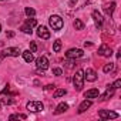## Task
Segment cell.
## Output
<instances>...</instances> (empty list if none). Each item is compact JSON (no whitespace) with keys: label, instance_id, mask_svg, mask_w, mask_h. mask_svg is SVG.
Instances as JSON below:
<instances>
[{"label":"cell","instance_id":"1","mask_svg":"<svg viewBox=\"0 0 121 121\" xmlns=\"http://www.w3.org/2000/svg\"><path fill=\"white\" fill-rule=\"evenodd\" d=\"M73 84H74V88L77 91H81L83 90V86H84V70H77L74 77H73Z\"/></svg>","mask_w":121,"mask_h":121},{"label":"cell","instance_id":"2","mask_svg":"<svg viewBox=\"0 0 121 121\" xmlns=\"http://www.w3.org/2000/svg\"><path fill=\"white\" fill-rule=\"evenodd\" d=\"M48 23H50V27H51L54 31L61 30V29H63V26H64V22H63V19L60 17V16H57V14H53V16H50V19H48Z\"/></svg>","mask_w":121,"mask_h":121},{"label":"cell","instance_id":"3","mask_svg":"<svg viewBox=\"0 0 121 121\" xmlns=\"http://www.w3.org/2000/svg\"><path fill=\"white\" fill-rule=\"evenodd\" d=\"M26 107L30 112H40V111L44 110V105H43L41 101H29Z\"/></svg>","mask_w":121,"mask_h":121},{"label":"cell","instance_id":"4","mask_svg":"<svg viewBox=\"0 0 121 121\" xmlns=\"http://www.w3.org/2000/svg\"><path fill=\"white\" fill-rule=\"evenodd\" d=\"M98 117H100L101 120H115V118H118L120 115H118V112H115V111L100 110V111H98Z\"/></svg>","mask_w":121,"mask_h":121},{"label":"cell","instance_id":"5","mask_svg":"<svg viewBox=\"0 0 121 121\" xmlns=\"http://www.w3.org/2000/svg\"><path fill=\"white\" fill-rule=\"evenodd\" d=\"M2 53L4 54V57H19L22 54V50L19 47H7Z\"/></svg>","mask_w":121,"mask_h":121},{"label":"cell","instance_id":"6","mask_svg":"<svg viewBox=\"0 0 121 121\" xmlns=\"http://www.w3.org/2000/svg\"><path fill=\"white\" fill-rule=\"evenodd\" d=\"M83 56H84V51H83L81 48H70V50L66 53V57H67V58H73V60L80 58V57H83Z\"/></svg>","mask_w":121,"mask_h":121},{"label":"cell","instance_id":"7","mask_svg":"<svg viewBox=\"0 0 121 121\" xmlns=\"http://www.w3.org/2000/svg\"><path fill=\"white\" fill-rule=\"evenodd\" d=\"M48 58L46 57V56H41V57H39V58H36V66H37V69L39 70H47L48 69Z\"/></svg>","mask_w":121,"mask_h":121},{"label":"cell","instance_id":"8","mask_svg":"<svg viewBox=\"0 0 121 121\" xmlns=\"http://www.w3.org/2000/svg\"><path fill=\"white\" fill-rule=\"evenodd\" d=\"M91 16H93V20H94L95 27H97V29H101V27H103V23H104V19H103L101 13H98V10H94V12L91 13Z\"/></svg>","mask_w":121,"mask_h":121},{"label":"cell","instance_id":"9","mask_svg":"<svg viewBox=\"0 0 121 121\" xmlns=\"http://www.w3.org/2000/svg\"><path fill=\"white\" fill-rule=\"evenodd\" d=\"M37 36L43 40H48L50 39V30L46 26H39L37 27Z\"/></svg>","mask_w":121,"mask_h":121},{"label":"cell","instance_id":"10","mask_svg":"<svg viewBox=\"0 0 121 121\" xmlns=\"http://www.w3.org/2000/svg\"><path fill=\"white\" fill-rule=\"evenodd\" d=\"M98 56H101V57H111L112 56L111 47H108L107 44H101L100 48H98Z\"/></svg>","mask_w":121,"mask_h":121},{"label":"cell","instance_id":"11","mask_svg":"<svg viewBox=\"0 0 121 121\" xmlns=\"http://www.w3.org/2000/svg\"><path fill=\"white\" fill-rule=\"evenodd\" d=\"M84 80H87V81H95L97 80V73L93 70V69H87V70H84Z\"/></svg>","mask_w":121,"mask_h":121},{"label":"cell","instance_id":"12","mask_svg":"<svg viewBox=\"0 0 121 121\" xmlns=\"http://www.w3.org/2000/svg\"><path fill=\"white\" fill-rule=\"evenodd\" d=\"M114 91H115V88L112 87V84H111V86L108 84V86H107V91H105V93L101 95V98H100V100H101V101H105V100H108L110 97H112V95H114Z\"/></svg>","mask_w":121,"mask_h":121},{"label":"cell","instance_id":"13","mask_svg":"<svg viewBox=\"0 0 121 121\" xmlns=\"http://www.w3.org/2000/svg\"><path fill=\"white\" fill-rule=\"evenodd\" d=\"M91 100H88V98H86L81 104H80V107H78V114H83V112H86L90 107H91Z\"/></svg>","mask_w":121,"mask_h":121},{"label":"cell","instance_id":"14","mask_svg":"<svg viewBox=\"0 0 121 121\" xmlns=\"http://www.w3.org/2000/svg\"><path fill=\"white\" fill-rule=\"evenodd\" d=\"M98 95H100V91H98L97 88H91V90H87V91L84 93V97L88 98V100H91V98H98Z\"/></svg>","mask_w":121,"mask_h":121},{"label":"cell","instance_id":"15","mask_svg":"<svg viewBox=\"0 0 121 121\" xmlns=\"http://www.w3.org/2000/svg\"><path fill=\"white\" fill-rule=\"evenodd\" d=\"M67 110H69V104H67V103H60V104L56 107L54 114H63V112H66Z\"/></svg>","mask_w":121,"mask_h":121},{"label":"cell","instance_id":"16","mask_svg":"<svg viewBox=\"0 0 121 121\" xmlns=\"http://www.w3.org/2000/svg\"><path fill=\"white\" fill-rule=\"evenodd\" d=\"M22 56H23V58H24V61H27V63H31L33 60H34V56H33V53H31L30 50L22 51Z\"/></svg>","mask_w":121,"mask_h":121},{"label":"cell","instance_id":"17","mask_svg":"<svg viewBox=\"0 0 121 121\" xmlns=\"http://www.w3.org/2000/svg\"><path fill=\"white\" fill-rule=\"evenodd\" d=\"M114 9H115V3L114 2H111V3H107L105 6H104V12L111 17L112 16V13H114Z\"/></svg>","mask_w":121,"mask_h":121},{"label":"cell","instance_id":"18","mask_svg":"<svg viewBox=\"0 0 121 121\" xmlns=\"http://www.w3.org/2000/svg\"><path fill=\"white\" fill-rule=\"evenodd\" d=\"M67 94V90L66 88H58V90H56L54 91V98H60V97H63V95H66Z\"/></svg>","mask_w":121,"mask_h":121},{"label":"cell","instance_id":"19","mask_svg":"<svg viewBox=\"0 0 121 121\" xmlns=\"http://www.w3.org/2000/svg\"><path fill=\"white\" fill-rule=\"evenodd\" d=\"M20 30L23 31V33H26V34H31V31H33V27L30 26V24H27V23H24L22 27H20Z\"/></svg>","mask_w":121,"mask_h":121},{"label":"cell","instance_id":"20","mask_svg":"<svg viewBox=\"0 0 121 121\" xmlns=\"http://www.w3.org/2000/svg\"><path fill=\"white\" fill-rule=\"evenodd\" d=\"M73 26H74L76 30H83V29H84V23H83L80 19H76L74 23H73Z\"/></svg>","mask_w":121,"mask_h":121},{"label":"cell","instance_id":"21","mask_svg":"<svg viewBox=\"0 0 121 121\" xmlns=\"http://www.w3.org/2000/svg\"><path fill=\"white\" fill-rule=\"evenodd\" d=\"M114 67H115L114 63H107V64L103 67V71H104V73H111V71L114 70Z\"/></svg>","mask_w":121,"mask_h":121},{"label":"cell","instance_id":"22","mask_svg":"<svg viewBox=\"0 0 121 121\" xmlns=\"http://www.w3.org/2000/svg\"><path fill=\"white\" fill-rule=\"evenodd\" d=\"M26 118H27L26 114H12V115L9 117L10 121H12V120H26Z\"/></svg>","mask_w":121,"mask_h":121},{"label":"cell","instance_id":"23","mask_svg":"<svg viewBox=\"0 0 121 121\" xmlns=\"http://www.w3.org/2000/svg\"><path fill=\"white\" fill-rule=\"evenodd\" d=\"M60 50H61V41H60V40H56L54 44H53V51H54V53H58Z\"/></svg>","mask_w":121,"mask_h":121},{"label":"cell","instance_id":"24","mask_svg":"<svg viewBox=\"0 0 121 121\" xmlns=\"http://www.w3.org/2000/svg\"><path fill=\"white\" fill-rule=\"evenodd\" d=\"M24 13H26L27 17H34V16H36V10L31 9V7H26V9H24Z\"/></svg>","mask_w":121,"mask_h":121},{"label":"cell","instance_id":"25","mask_svg":"<svg viewBox=\"0 0 121 121\" xmlns=\"http://www.w3.org/2000/svg\"><path fill=\"white\" fill-rule=\"evenodd\" d=\"M30 51L31 53H36L37 51V44L34 41H30Z\"/></svg>","mask_w":121,"mask_h":121},{"label":"cell","instance_id":"26","mask_svg":"<svg viewBox=\"0 0 121 121\" xmlns=\"http://www.w3.org/2000/svg\"><path fill=\"white\" fill-rule=\"evenodd\" d=\"M53 74L54 76H61L63 74V70L61 69H53Z\"/></svg>","mask_w":121,"mask_h":121},{"label":"cell","instance_id":"27","mask_svg":"<svg viewBox=\"0 0 121 121\" xmlns=\"http://www.w3.org/2000/svg\"><path fill=\"white\" fill-rule=\"evenodd\" d=\"M112 87H114L115 90H117V88H120V87H121V80H120V78H118V80H115V81H114V84H112Z\"/></svg>","mask_w":121,"mask_h":121},{"label":"cell","instance_id":"28","mask_svg":"<svg viewBox=\"0 0 121 121\" xmlns=\"http://www.w3.org/2000/svg\"><path fill=\"white\" fill-rule=\"evenodd\" d=\"M44 88H46V90H54V88H56V86H54V84H48V86H46Z\"/></svg>","mask_w":121,"mask_h":121},{"label":"cell","instance_id":"29","mask_svg":"<svg viewBox=\"0 0 121 121\" xmlns=\"http://www.w3.org/2000/svg\"><path fill=\"white\" fill-rule=\"evenodd\" d=\"M6 36H7V37H13L14 33H13V31H6Z\"/></svg>","mask_w":121,"mask_h":121},{"label":"cell","instance_id":"30","mask_svg":"<svg viewBox=\"0 0 121 121\" xmlns=\"http://www.w3.org/2000/svg\"><path fill=\"white\" fill-rule=\"evenodd\" d=\"M3 58H4V54H3L2 51H0V63H2V61H3Z\"/></svg>","mask_w":121,"mask_h":121},{"label":"cell","instance_id":"31","mask_svg":"<svg viewBox=\"0 0 121 121\" xmlns=\"http://www.w3.org/2000/svg\"><path fill=\"white\" fill-rule=\"evenodd\" d=\"M74 3H77V0H70V4H74Z\"/></svg>","mask_w":121,"mask_h":121},{"label":"cell","instance_id":"32","mask_svg":"<svg viewBox=\"0 0 121 121\" xmlns=\"http://www.w3.org/2000/svg\"><path fill=\"white\" fill-rule=\"evenodd\" d=\"M3 105V101H2V98H0V107H2Z\"/></svg>","mask_w":121,"mask_h":121},{"label":"cell","instance_id":"33","mask_svg":"<svg viewBox=\"0 0 121 121\" xmlns=\"http://www.w3.org/2000/svg\"><path fill=\"white\" fill-rule=\"evenodd\" d=\"M0 31H2V24H0Z\"/></svg>","mask_w":121,"mask_h":121},{"label":"cell","instance_id":"34","mask_svg":"<svg viewBox=\"0 0 121 121\" xmlns=\"http://www.w3.org/2000/svg\"><path fill=\"white\" fill-rule=\"evenodd\" d=\"M2 2H3V0H2Z\"/></svg>","mask_w":121,"mask_h":121}]
</instances>
